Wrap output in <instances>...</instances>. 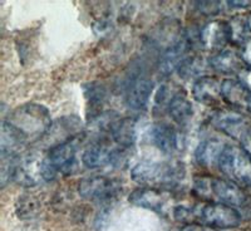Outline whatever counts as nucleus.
Segmentation results:
<instances>
[{
    "instance_id": "1",
    "label": "nucleus",
    "mask_w": 251,
    "mask_h": 231,
    "mask_svg": "<svg viewBox=\"0 0 251 231\" xmlns=\"http://www.w3.org/2000/svg\"><path fill=\"white\" fill-rule=\"evenodd\" d=\"M174 217L178 223L186 225H203L210 228L235 229L241 224V214L232 206L224 204H202L194 206H176Z\"/></svg>"
},
{
    "instance_id": "2",
    "label": "nucleus",
    "mask_w": 251,
    "mask_h": 231,
    "mask_svg": "<svg viewBox=\"0 0 251 231\" xmlns=\"http://www.w3.org/2000/svg\"><path fill=\"white\" fill-rule=\"evenodd\" d=\"M6 122L26 140L37 143L51 125L50 112L39 103H25L9 113Z\"/></svg>"
},
{
    "instance_id": "3",
    "label": "nucleus",
    "mask_w": 251,
    "mask_h": 231,
    "mask_svg": "<svg viewBox=\"0 0 251 231\" xmlns=\"http://www.w3.org/2000/svg\"><path fill=\"white\" fill-rule=\"evenodd\" d=\"M192 194L201 200L228 206L245 205L248 195L231 181L212 176H196L192 182Z\"/></svg>"
},
{
    "instance_id": "4",
    "label": "nucleus",
    "mask_w": 251,
    "mask_h": 231,
    "mask_svg": "<svg viewBox=\"0 0 251 231\" xmlns=\"http://www.w3.org/2000/svg\"><path fill=\"white\" fill-rule=\"evenodd\" d=\"M185 176L183 165L177 162H156L145 160L131 171L132 180L147 187H165L177 183Z\"/></svg>"
},
{
    "instance_id": "5",
    "label": "nucleus",
    "mask_w": 251,
    "mask_h": 231,
    "mask_svg": "<svg viewBox=\"0 0 251 231\" xmlns=\"http://www.w3.org/2000/svg\"><path fill=\"white\" fill-rule=\"evenodd\" d=\"M57 174L54 167L47 160V156H40L38 152H30L17 157L13 181L31 187L53 181Z\"/></svg>"
},
{
    "instance_id": "6",
    "label": "nucleus",
    "mask_w": 251,
    "mask_h": 231,
    "mask_svg": "<svg viewBox=\"0 0 251 231\" xmlns=\"http://www.w3.org/2000/svg\"><path fill=\"white\" fill-rule=\"evenodd\" d=\"M217 165L231 182L241 188H251V154L243 146L226 145Z\"/></svg>"
},
{
    "instance_id": "7",
    "label": "nucleus",
    "mask_w": 251,
    "mask_h": 231,
    "mask_svg": "<svg viewBox=\"0 0 251 231\" xmlns=\"http://www.w3.org/2000/svg\"><path fill=\"white\" fill-rule=\"evenodd\" d=\"M125 150L122 147H113L109 141L100 138L84 150L82 154V162L88 169H100L108 165L118 167L126 160Z\"/></svg>"
},
{
    "instance_id": "8",
    "label": "nucleus",
    "mask_w": 251,
    "mask_h": 231,
    "mask_svg": "<svg viewBox=\"0 0 251 231\" xmlns=\"http://www.w3.org/2000/svg\"><path fill=\"white\" fill-rule=\"evenodd\" d=\"M122 190V182L107 176H92L83 179L78 185V194L89 201H106L117 196Z\"/></svg>"
},
{
    "instance_id": "9",
    "label": "nucleus",
    "mask_w": 251,
    "mask_h": 231,
    "mask_svg": "<svg viewBox=\"0 0 251 231\" xmlns=\"http://www.w3.org/2000/svg\"><path fill=\"white\" fill-rule=\"evenodd\" d=\"M210 120L215 128L240 142L251 133V126L245 116L232 109H217Z\"/></svg>"
},
{
    "instance_id": "10",
    "label": "nucleus",
    "mask_w": 251,
    "mask_h": 231,
    "mask_svg": "<svg viewBox=\"0 0 251 231\" xmlns=\"http://www.w3.org/2000/svg\"><path fill=\"white\" fill-rule=\"evenodd\" d=\"M82 121L75 114L58 118L54 122H51L47 133L37 143L42 145V147L50 150L51 147L60 145L82 133Z\"/></svg>"
},
{
    "instance_id": "11",
    "label": "nucleus",
    "mask_w": 251,
    "mask_h": 231,
    "mask_svg": "<svg viewBox=\"0 0 251 231\" xmlns=\"http://www.w3.org/2000/svg\"><path fill=\"white\" fill-rule=\"evenodd\" d=\"M188 39L194 44L197 42L200 48L205 51H220L227 43H230V29L227 22L224 20H212L210 23L205 24L200 30L197 31L195 37H190Z\"/></svg>"
},
{
    "instance_id": "12",
    "label": "nucleus",
    "mask_w": 251,
    "mask_h": 231,
    "mask_svg": "<svg viewBox=\"0 0 251 231\" xmlns=\"http://www.w3.org/2000/svg\"><path fill=\"white\" fill-rule=\"evenodd\" d=\"M82 142L83 133H80L66 142L54 146L47 152V160L57 172L71 174L73 167L75 166V154H77Z\"/></svg>"
},
{
    "instance_id": "13",
    "label": "nucleus",
    "mask_w": 251,
    "mask_h": 231,
    "mask_svg": "<svg viewBox=\"0 0 251 231\" xmlns=\"http://www.w3.org/2000/svg\"><path fill=\"white\" fill-rule=\"evenodd\" d=\"M191 46L192 44L187 35H183L176 43L167 47L161 54L160 62H158V72L161 75L167 77L172 75L175 71H178L182 62L186 59V53L190 51Z\"/></svg>"
},
{
    "instance_id": "14",
    "label": "nucleus",
    "mask_w": 251,
    "mask_h": 231,
    "mask_svg": "<svg viewBox=\"0 0 251 231\" xmlns=\"http://www.w3.org/2000/svg\"><path fill=\"white\" fill-rule=\"evenodd\" d=\"M170 195L161 188L142 186L129 194L128 201L134 206L147 208L156 212H162L169 201Z\"/></svg>"
},
{
    "instance_id": "15",
    "label": "nucleus",
    "mask_w": 251,
    "mask_h": 231,
    "mask_svg": "<svg viewBox=\"0 0 251 231\" xmlns=\"http://www.w3.org/2000/svg\"><path fill=\"white\" fill-rule=\"evenodd\" d=\"M221 84L216 77L202 76L195 80L192 86V96L199 103L206 106H219L223 96H221Z\"/></svg>"
},
{
    "instance_id": "16",
    "label": "nucleus",
    "mask_w": 251,
    "mask_h": 231,
    "mask_svg": "<svg viewBox=\"0 0 251 231\" xmlns=\"http://www.w3.org/2000/svg\"><path fill=\"white\" fill-rule=\"evenodd\" d=\"M153 91V82L147 78H136L127 87L125 96V102L127 107L134 111L143 109Z\"/></svg>"
},
{
    "instance_id": "17",
    "label": "nucleus",
    "mask_w": 251,
    "mask_h": 231,
    "mask_svg": "<svg viewBox=\"0 0 251 231\" xmlns=\"http://www.w3.org/2000/svg\"><path fill=\"white\" fill-rule=\"evenodd\" d=\"M150 141L163 154H174L178 149V133L169 123H156L150 128Z\"/></svg>"
},
{
    "instance_id": "18",
    "label": "nucleus",
    "mask_w": 251,
    "mask_h": 231,
    "mask_svg": "<svg viewBox=\"0 0 251 231\" xmlns=\"http://www.w3.org/2000/svg\"><path fill=\"white\" fill-rule=\"evenodd\" d=\"M208 66L221 75H239L245 68L244 62L236 51L224 49L208 59Z\"/></svg>"
},
{
    "instance_id": "19",
    "label": "nucleus",
    "mask_w": 251,
    "mask_h": 231,
    "mask_svg": "<svg viewBox=\"0 0 251 231\" xmlns=\"http://www.w3.org/2000/svg\"><path fill=\"white\" fill-rule=\"evenodd\" d=\"M225 146V143L220 138H206L197 146L195 151V161L201 167H212L215 163H219L220 156L223 154Z\"/></svg>"
},
{
    "instance_id": "20",
    "label": "nucleus",
    "mask_w": 251,
    "mask_h": 231,
    "mask_svg": "<svg viewBox=\"0 0 251 231\" xmlns=\"http://www.w3.org/2000/svg\"><path fill=\"white\" fill-rule=\"evenodd\" d=\"M221 96L227 104L237 108H248L251 92L237 79H224L221 84Z\"/></svg>"
},
{
    "instance_id": "21",
    "label": "nucleus",
    "mask_w": 251,
    "mask_h": 231,
    "mask_svg": "<svg viewBox=\"0 0 251 231\" xmlns=\"http://www.w3.org/2000/svg\"><path fill=\"white\" fill-rule=\"evenodd\" d=\"M113 141L122 149H131L137 140V118L126 117L118 120L111 129Z\"/></svg>"
},
{
    "instance_id": "22",
    "label": "nucleus",
    "mask_w": 251,
    "mask_h": 231,
    "mask_svg": "<svg viewBox=\"0 0 251 231\" xmlns=\"http://www.w3.org/2000/svg\"><path fill=\"white\" fill-rule=\"evenodd\" d=\"M167 111L170 113V117L177 123V125L183 126L191 120L194 114V107L186 96L177 93L174 97L170 98L169 104H167Z\"/></svg>"
},
{
    "instance_id": "23",
    "label": "nucleus",
    "mask_w": 251,
    "mask_h": 231,
    "mask_svg": "<svg viewBox=\"0 0 251 231\" xmlns=\"http://www.w3.org/2000/svg\"><path fill=\"white\" fill-rule=\"evenodd\" d=\"M230 29V43L243 46L251 38V22L243 17H235L228 20Z\"/></svg>"
},
{
    "instance_id": "24",
    "label": "nucleus",
    "mask_w": 251,
    "mask_h": 231,
    "mask_svg": "<svg viewBox=\"0 0 251 231\" xmlns=\"http://www.w3.org/2000/svg\"><path fill=\"white\" fill-rule=\"evenodd\" d=\"M206 63L202 58L200 57H188L182 62V64L178 68L180 77L188 79V78L197 77L205 71ZM202 77V76H200Z\"/></svg>"
},
{
    "instance_id": "25",
    "label": "nucleus",
    "mask_w": 251,
    "mask_h": 231,
    "mask_svg": "<svg viewBox=\"0 0 251 231\" xmlns=\"http://www.w3.org/2000/svg\"><path fill=\"white\" fill-rule=\"evenodd\" d=\"M83 91H84L86 98L89 101V104L92 106H100L107 100V89L100 83L93 82L84 84Z\"/></svg>"
},
{
    "instance_id": "26",
    "label": "nucleus",
    "mask_w": 251,
    "mask_h": 231,
    "mask_svg": "<svg viewBox=\"0 0 251 231\" xmlns=\"http://www.w3.org/2000/svg\"><path fill=\"white\" fill-rule=\"evenodd\" d=\"M39 210V201L33 197L31 195H23V197H19L17 203V214L22 219H29L34 217L37 211Z\"/></svg>"
},
{
    "instance_id": "27",
    "label": "nucleus",
    "mask_w": 251,
    "mask_h": 231,
    "mask_svg": "<svg viewBox=\"0 0 251 231\" xmlns=\"http://www.w3.org/2000/svg\"><path fill=\"white\" fill-rule=\"evenodd\" d=\"M197 9L200 10L202 14L206 15H215L220 12V4L219 1H197Z\"/></svg>"
},
{
    "instance_id": "28",
    "label": "nucleus",
    "mask_w": 251,
    "mask_h": 231,
    "mask_svg": "<svg viewBox=\"0 0 251 231\" xmlns=\"http://www.w3.org/2000/svg\"><path fill=\"white\" fill-rule=\"evenodd\" d=\"M240 57L243 59L244 64H246L251 69V38L241 46Z\"/></svg>"
},
{
    "instance_id": "29",
    "label": "nucleus",
    "mask_w": 251,
    "mask_h": 231,
    "mask_svg": "<svg viewBox=\"0 0 251 231\" xmlns=\"http://www.w3.org/2000/svg\"><path fill=\"white\" fill-rule=\"evenodd\" d=\"M239 80L243 83L244 86L251 92V69L244 68L243 71L239 73Z\"/></svg>"
},
{
    "instance_id": "30",
    "label": "nucleus",
    "mask_w": 251,
    "mask_h": 231,
    "mask_svg": "<svg viewBox=\"0 0 251 231\" xmlns=\"http://www.w3.org/2000/svg\"><path fill=\"white\" fill-rule=\"evenodd\" d=\"M180 231H225L221 229H215L210 228V226H203V225H186Z\"/></svg>"
},
{
    "instance_id": "31",
    "label": "nucleus",
    "mask_w": 251,
    "mask_h": 231,
    "mask_svg": "<svg viewBox=\"0 0 251 231\" xmlns=\"http://www.w3.org/2000/svg\"><path fill=\"white\" fill-rule=\"evenodd\" d=\"M226 4H228L230 8H248L251 5V1H236V0H231V1H226Z\"/></svg>"
},
{
    "instance_id": "32",
    "label": "nucleus",
    "mask_w": 251,
    "mask_h": 231,
    "mask_svg": "<svg viewBox=\"0 0 251 231\" xmlns=\"http://www.w3.org/2000/svg\"><path fill=\"white\" fill-rule=\"evenodd\" d=\"M246 109H248V111L250 112V113H251V97H250V100H249V103H248V108H246Z\"/></svg>"
}]
</instances>
